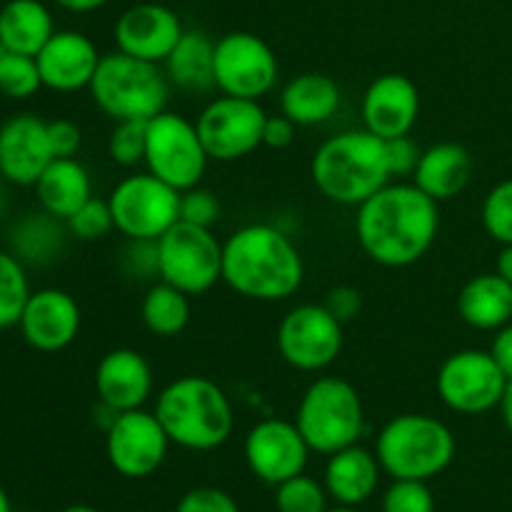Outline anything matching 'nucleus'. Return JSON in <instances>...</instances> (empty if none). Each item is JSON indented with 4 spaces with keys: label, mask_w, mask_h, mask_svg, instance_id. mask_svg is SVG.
<instances>
[{
    "label": "nucleus",
    "mask_w": 512,
    "mask_h": 512,
    "mask_svg": "<svg viewBox=\"0 0 512 512\" xmlns=\"http://www.w3.org/2000/svg\"><path fill=\"white\" fill-rule=\"evenodd\" d=\"M508 378L490 350L465 348L448 355L435 375V390L445 408L460 415H483L500 408Z\"/></svg>",
    "instance_id": "obj_12"
},
{
    "label": "nucleus",
    "mask_w": 512,
    "mask_h": 512,
    "mask_svg": "<svg viewBox=\"0 0 512 512\" xmlns=\"http://www.w3.org/2000/svg\"><path fill=\"white\" fill-rule=\"evenodd\" d=\"M43 88L33 55H20L0 45V93L13 100L33 98Z\"/></svg>",
    "instance_id": "obj_33"
},
{
    "label": "nucleus",
    "mask_w": 512,
    "mask_h": 512,
    "mask_svg": "<svg viewBox=\"0 0 512 512\" xmlns=\"http://www.w3.org/2000/svg\"><path fill=\"white\" fill-rule=\"evenodd\" d=\"M470 178H473V158L468 150L458 143H438L423 150L410 180L435 203H445L463 193Z\"/></svg>",
    "instance_id": "obj_24"
},
{
    "label": "nucleus",
    "mask_w": 512,
    "mask_h": 512,
    "mask_svg": "<svg viewBox=\"0 0 512 512\" xmlns=\"http://www.w3.org/2000/svg\"><path fill=\"white\" fill-rule=\"evenodd\" d=\"M360 115H363V128L378 135V138L390 140L400 138V135H410L420 115L418 85L408 75H378L365 88Z\"/></svg>",
    "instance_id": "obj_20"
},
{
    "label": "nucleus",
    "mask_w": 512,
    "mask_h": 512,
    "mask_svg": "<svg viewBox=\"0 0 512 512\" xmlns=\"http://www.w3.org/2000/svg\"><path fill=\"white\" fill-rule=\"evenodd\" d=\"M170 438L158 415L148 410H125L113 415L105 428V455L110 468L128 480L150 478L163 468Z\"/></svg>",
    "instance_id": "obj_15"
},
{
    "label": "nucleus",
    "mask_w": 512,
    "mask_h": 512,
    "mask_svg": "<svg viewBox=\"0 0 512 512\" xmlns=\"http://www.w3.org/2000/svg\"><path fill=\"white\" fill-rule=\"evenodd\" d=\"M328 498L325 485L305 473L275 485V510L278 512H325Z\"/></svg>",
    "instance_id": "obj_34"
},
{
    "label": "nucleus",
    "mask_w": 512,
    "mask_h": 512,
    "mask_svg": "<svg viewBox=\"0 0 512 512\" xmlns=\"http://www.w3.org/2000/svg\"><path fill=\"white\" fill-rule=\"evenodd\" d=\"M293 423L313 453L333 455L363 438V400L348 380L338 375H320L300 395Z\"/></svg>",
    "instance_id": "obj_7"
},
{
    "label": "nucleus",
    "mask_w": 512,
    "mask_h": 512,
    "mask_svg": "<svg viewBox=\"0 0 512 512\" xmlns=\"http://www.w3.org/2000/svg\"><path fill=\"white\" fill-rule=\"evenodd\" d=\"M183 33L185 28L173 8L145 0V3L130 5L118 15L113 40L115 50L120 53L163 65Z\"/></svg>",
    "instance_id": "obj_17"
},
{
    "label": "nucleus",
    "mask_w": 512,
    "mask_h": 512,
    "mask_svg": "<svg viewBox=\"0 0 512 512\" xmlns=\"http://www.w3.org/2000/svg\"><path fill=\"white\" fill-rule=\"evenodd\" d=\"M208 153L198 128L185 115L163 110L145 123V170L178 193L195 188L208 170Z\"/></svg>",
    "instance_id": "obj_8"
},
{
    "label": "nucleus",
    "mask_w": 512,
    "mask_h": 512,
    "mask_svg": "<svg viewBox=\"0 0 512 512\" xmlns=\"http://www.w3.org/2000/svg\"><path fill=\"white\" fill-rule=\"evenodd\" d=\"M155 415L170 443L193 453L223 448L235 428L230 398L205 375H183L165 385L155 400Z\"/></svg>",
    "instance_id": "obj_3"
},
{
    "label": "nucleus",
    "mask_w": 512,
    "mask_h": 512,
    "mask_svg": "<svg viewBox=\"0 0 512 512\" xmlns=\"http://www.w3.org/2000/svg\"><path fill=\"white\" fill-rule=\"evenodd\" d=\"M95 393L110 413L138 410L153 393V368L148 358L133 348H115L95 365Z\"/></svg>",
    "instance_id": "obj_22"
},
{
    "label": "nucleus",
    "mask_w": 512,
    "mask_h": 512,
    "mask_svg": "<svg viewBox=\"0 0 512 512\" xmlns=\"http://www.w3.org/2000/svg\"><path fill=\"white\" fill-rule=\"evenodd\" d=\"M140 320L155 338H175L190 323V295L165 280L153 283L140 303Z\"/></svg>",
    "instance_id": "obj_31"
},
{
    "label": "nucleus",
    "mask_w": 512,
    "mask_h": 512,
    "mask_svg": "<svg viewBox=\"0 0 512 512\" xmlns=\"http://www.w3.org/2000/svg\"><path fill=\"white\" fill-rule=\"evenodd\" d=\"M180 220L200 228H213L220 220V200L215 198L213 190L195 188L180 193Z\"/></svg>",
    "instance_id": "obj_39"
},
{
    "label": "nucleus",
    "mask_w": 512,
    "mask_h": 512,
    "mask_svg": "<svg viewBox=\"0 0 512 512\" xmlns=\"http://www.w3.org/2000/svg\"><path fill=\"white\" fill-rule=\"evenodd\" d=\"M48 140L55 158H75L80 145H83V133L73 120L55 118L48 120Z\"/></svg>",
    "instance_id": "obj_43"
},
{
    "label": "nucleus",
    "mask_w": 512,
    "mask_h": 512,
    "mask_svg": "<svg viewBox=\"0 0 512 512\" xmlns=\"http://www.w3.org/2000/svg\"><path fill=\"white\" fill-rule=\"evenodd\" d=\"M125 273L140 280L160 278L158 265V240H128L123 255Z\"/></svg>",
    "instance_id": "obj_41"
},
{
    "label": "nucleus",
    "mask_w": 512,
    "mask_h": 512,
    "mask_svg": "<svg viewBox=\"0 0 512 512\" xmlns=\"http://www.w3.org/2000/svg\"><path fill=\"white\" fill-rule=\"evenodd\" d=\"M160 280L185 295H205L223 280V243L213 228L178 220L158 238Z\"/></svg>",
    "instance_id": "obj_9"
},
{
    "label": "nucleus",
    "mask_w": 512,
    "mask_h": 512,
    "mask_svg": "<svg viewBox=\"0 0 512 512\" xmlns=\"http://www.w3.org/2000/svg\"><path fill=\"white\" fill-rule=\"evenodd\" d=\"M490 355H493L495 363L500 365L505 378L512 380V323L503 325L500 330H495L493 345H490Z\"/></svg>",
    "instance_id": "obj_46"
},
{
    "label": "nucleus",
    "mask_w": 512,
    "mask_h": 512,
    "mask_svg": "<svg viewBox=\"0 0 512 512\" xmlns=\"http://www.w3.org/2000/svg\"><path fill=\"white\" fill-rule=\"evenodd\" d=\"M268 113L260 100L218 95L200 110L195 128L210 160L235 163L263 145V125Z\"/></svg>",
    "instance_id": "obj_13"
},
{
    "label": "nucleus",
    "mask_w": 512,
    "mask_h": 512,
    "mask_svg": "<svg viewBox=\"0 0 512 512\" xmlns=\"http://www.w3.org/2000/svg\"><path fill=\"white\" fill-rule=\"evenodd\" d=\"M213 58L215 40L203 30H185L178 45L165 58L163 70L170 85L185 90V93H205L215 88L213 80Z\"/></svg>",
    "instance_id": "obj_28"
},
{
    "label": "nucleus",
    "mask_w": 512,
    "mask_h": 512,
    "mask_svg": "<svg viewBox=\"0 0 512 512\" xmlns=\"http://www.w3.org/2000/svg\"><path fill=\"white\" fill-rule=\"evenodd\" d=\"M280 65L273 48L248 30H233L215 40L213 80L220 95L263 100L278 85Z\"/></svg>",
    "instance_id": "obj_11"
},
{
    "label": "nucleus",
    "mask_w": 512,
    "mask_h": 512,
    "mask_svg": "<svg viewBox=\"0 0 512 512\" xmlns=\"http://www.w3.org/2000/svg\"><path fill=\"white\" fill-rule=\"evenodd\" d=\"M438 205L413 180H390L373 198L358 205L355 235L360 248L383 268H408L418 263L438 238Z\"/></svg>",
    "instance_id": "obj_1"
},
{
    "label": "nucleus",
    "mask_w": 512,
    "mask_h": 512,
    "mask_svg": "<svg viewBox=\"0 0 512 512\" xmlns=\"http://www.w3.org/2000/svg\"><path fill=\"white\" fill-rule=\"evenodd\" d=\"M385 153H388V168L390 175L398 180L413 178L415 168L420 163L423 148L415 143L413 135H400V138L385 140Z\"/></svg>",
    "instance_id": "obj_42"
},
{
    "label": "nucleus",
    "mask_w": 512,
    "mask_h": 512,
    "mask_svg": "<svg viewBox=\"0 0 512 512\" xmlns=\"http://www.w3.org/2000/svg\"><path fill=\"white\" fill-rule=\"evenodd\" d=\"M495 273L500 278H505L512 285V243L510 245H500L498 260H495Z\"/></svg>",
    "instance_id": "obj_48"
},
{
    "label": "nucleus",
    "mask_w": 512,
    "mask_h": 512,
    "mask_svg": "<svg viewBox=\"0 0 512 512\" xmlns=\"http://www.w3.org/2000/svg\"><path fill=\"white\" fill-rule=\"evenodd\" d=\"M380 473L383 468L378 463V455L355 443L328 455L323 485L338 505L358 508L375 495L380 485Z\"/></svg>",
    "instance_id": "obj_23"
},
{
    "label": "nucleus",
    "mask_w": 512,
    "mask_h": 512,
    "mask_svg": "<svg viewBox=\"0 0 512 512\" xmlns=\"http://www.w3.org/2000/svg\"><path fill=\"white\" fill-rule=\"evenodd\" d=\"M115 230L128 240H158L180 220V193L153 173H133L108 195Z\"/></svg>",
    "instance_id": "obj_10"
},
{
    "label": "nucleus",
    "mask_w": 512,
    "mask_h": 512,
    "mask_svg": "<svg viewBox=\"0 0 512 512\" xmlns=\"http://www.w3.org/2000/svg\"><path fill=\"white\" fill-rule=\"evenodd\" d=\"M65 220L55 215L40 213L28 215L20 220L10 235V253L28 265H48L60 255L65 245Z\"/></svg>",
    "instance_id": "obj_30"
},
{
    "label": "nucleus",
    "mask_w": 512,
    "mask_h": 512,
    "mask_svg": "<svg viewBox=\"0 0 512 512\" xmlns=\"http://www.w3.org/2000/svg\"><path fill=\"white\" fill-rule=\"evenodd\" d=\"M305 280V263L290 235L270 223H250L223 243V283L258 303L293 298Z\"/></svg>",
    "instance_id": "obj_2"
},
{
    "label": "nucleus",
    "mask_w": 512,
    "mask_h": 512,
    "mask_svg": "<svg viewBox=\"0 0 512 512\" xmlns=\"http://www.w3.org/2000/svg\"><path fill=\"white\" fill-rule=\"evenodd\" d=\"M175 512H240L233 495L220 488L200 485V488L188 490L175 505Z\"/></svg>",
    "instance_id": "obj_40"
},
{
    "label": "nucleus",
    "mask_w": 512,
    "mask_h": 512,
    "mask_svg": "<svg viewBox=\"0 0 512 512\" xmlns=\"http://www.w3.org/2000/svg\"><path fill=\"white\" fill-rule=\"evenodd\" d=\"M310 445L293 420L265 418L248 430L243 443L245 465L265 485H280L288 478L305 473Z\"/></svg>",
    "instance_id": "obj_16"
},
{
    "label": "nucleus",
    "mask_w": 512,
    "mask_h": 512,
    "mask_svg": "<svg viewBox=\"0 0 512 512\" xmlns=\"http://www.w3.org/2000/svg\"><path fill=\"white\" fill-rule=\"evenodd\" d=\"M500 415H503L505 428H508L512 435V380H508V388H505L503 400H500Z\"/></svg>",
    "instance_id": "obj_49"
},
{
    "label": "nucleus",
    "mask_w": 512,
    "mask_h": 512,
    "mask_svg": "<svg viewBox=\"0 0 512 512\" xmlns=\"http://www.w3.org/2000/svg\"><path fill=\"white\" fill-rule=\"evenodd\" d=\"M3 205H5V193L3 188H0V213H3Z\"/></svg>",
    "instance_id": "obj_53"
},
{
    "label": "nucleus",
    "mask_w": 512,
    "mask_h": 512,
    "mask_svg": "<svg viewBox=\"0 0 512 512\" xmlns=\"http://www.w3.org/2000/svg\"><path fill=\"white\" fill-rule=\"evenodd\" d=\"M323 305L345 325L360 315V310H363V295L353 285H338V288L328 290V298H325Z\"/></svg>",
    "instance_id": "obj_44"
},
{
    "label": "nucleus",
    "mask_w": 512,
    "mask_h": 512,
    "mask_svg": "<svg viewBox=\"0 0 512 512\" xmlns=\"http://www.w3.org/2000/svg\"><path fill=\"white\" fill-rule=\"evenodd\" d=\"M343 103L340 85L325 73H300L280 90V113L298 128H313L333 118Z\"/></svg>",
    "instance_id": "obj_25"
},
{
    "label": "nucleus",
    "mask_w": 512,
    "mask_h": 512,
    "mask_svg": "<svg viewBox=\"0 0 512 512\" xmlns=\"http://www.w3.org/2000/svg\"><path fill=\"white\" fill-rule=\"evenodd\" d=\"M48 120L33 113H18L0 125V178L13 185L38 183L53 160Z\"/></svg>",
    "instance_id": "obj_19"
},
{
    "label": "nucleus",
    "mask_w": 512,
    "mask_h": 512,
    "mask_svg": "<svg viewBox=\"0 0 512 512\" xmlns=\"http://www.w3.org/2000/svg\"><path fill=\"white\" fill-rule=\"evenodd\" d=\"M98 45L80 30H55L35 55L43 88L55 93L88 90L100 63Z\"/></svg>",
    "instance_id": "obj_21"
},
{
    "label": "nucleus",
    "mask_w": 512,
    "mask_h": 512,
    "mask_svg": "<svg viewBox=\"0 0 512 512\" xmlns=\"http://www.w3.org/2000/svg\"><path fill=\"white\" fill-rule=\"evenodd\" d=\"M53 33V15L43 0H8L0 8V45L13 53L35 58Z\"/></svg>",
    "instance_id": "obj_29"
},
{
    "label": "nucleus",
    "mask_w": 512,
    "mask_h": 512,
    "mask_svg": "<svg viewBox=\"0 0 512 512\" xmlns=\"http://www.w3.org/2000/svg\"><path fill=\"white\" fill-rule=\"evenodd\" d=\"M108 155L120 168H135L145 160V123L143 120H120L110 130Z\"/></svg>",
    "instance_id": "obj_37"
},
{
    "label": "nucleus",
    "mask_w": 512,
    "mask_h": 512,
    "mask_svg": "<svg viewBox=\"0 0 512 512\" xmlns=\"http://www.w3.org/2000/svg\"><path fill=\"white\" fill-rule=\"evenodd\" d=\"M275 340L290 368L323 373L340 358L343 323L323 303H303L283 315Z\"/></svg>",
    "instance_id": "obj_14"
},
{
    "label": "nucleus",
    "mask_w": 512,
    "mask_h": 512,
    "mask_svg": "<svg viewBox=\"0 0 512 512\" xmlns=\"http://www.w3.org/2000/svg\"><path fill=\"white\" fill-rule=\"evenodd\" d=\"M455 435L428 413H403L380 428L375 455L393 480H433L455 460Z\"/></svg>",
    "instance_id": "obj_5"
},
{
    "label": "nucleus",
    "mask_w": 512,
    "mask_h": 512,
    "mask_svg": "<svg viewBox=\"0 0 512 512\" xmlns=\"http://www.w3.org/2000/svg\"><path fill=\"white\" fill-rule=\"evenodd\" d=\"M80 323H83V315L73 295L60 288H43L30 293L18 328L33 350L60 353L75 343Z\"/></svg>",
    "instance_id": "obj_18"
},
{
    "label": "nucleus",
    "mask_w": 512,
    "mask_h": 512,
    "mask_svg": "<svg viewBox=\"0 0 512 512\" xmlns=\"http://www.w3.org/2000/svg\"><path fill=\"white\" fill-rule=\"evenodd\" d=\"M310 178L330 203L358 208L393 180L385 140L365 128L333 135L315 150Z\"/></svg>",
    "instance_id": "obj_4"
},
{
    "label": "nucleus",
    "mask_w": 512,
    "mask_h": 512,
    "mask_svg": "<svg viewBox=\"0 0 512 512\" xmlns=\"http://www.w3.org/2000/svg\"><path fill=\"white\" fill-rule=\"evenodd\" d=\"M325 512H360L358 508H348V505H338V508H328Z\"/></svg>",
    "instance_id": "obj_52"
},
{
    "label": "nucleus",
    "mask_w": 512,
    "mask_h": 512,
    "mask_svg": "<svg viewBox=\"0 0 512 512\" xmlns=\"http://www.w3.org/2000/svg\"><path fill=\"white\" fill-rule=\"evenodd\" d=\"M65 228L73 238L85 240V243H93V240L105 238L110 230H115L113 223V213H110L108 200L100 198H90L65 220Z\"/></svg>",
    "instance_id": "obj_36"
},
{
    "label": "nucleus",
    "mask_w": 512,
    "mask_h": 512,
    "mask_svg": "<svg viewBox=\"0 0 512 512\" xmlns=\"http://www.w3.org/2000/svg\"><path fill=\"white\" fill-rule=\"evenodd\" d=\"M88 93L100 113L115 123L120 120L148 123L150 118L168 110L170 80L160 65L113 50L100 55Z\"/></svg>",
    "instance_id": "obj_6"
},
{
    "label": "nucleus",
    "mask_w": 512,
    "mask_h": 512,
    "mask_svg": "<svg viewBox=\"0 0 512 512\" xmlns=\"http://www.w3.org/2000/svg\"><path fill=\"white\" fill-rule=\"evenodd\" d=\"M480 220L483 228L495 243L510 245L512 243V178L493 185L488 190L480 208Z\"/></svg>",
    "instance_id": "obj_35"
},
{
    "label": "nucleus",
    "mask_w": 512,
    "mask_h": 512,
    "mask_svg": "<svg viewBox=\"0 0 512 512\" xmlns=\"http://www.w3.org/2000/svg\"><path fill=\"white\" fill-rule=\"evenodd\" d=\"M295 128H298V125H295L288 115H268L263 125V145L273 150L288 148L295 140Z\"/></svg>",
    "instance_id": "obj_45"
},
{
    "label": "nucleus",
    "mask_w": 512,
    "mask_h": 512,
    "mask_svg": "<svg viewBox=\"0 0 512 512\" xmlns=\"http://www.w3.org/2000/svg\"><path fill=\"white\" fill-rule=\"evenodd\" d=\"M60 512H98V510L90 508V505H68V508Z\"/></svg>",
    "instance_id": "obj_51"
},
{
    "label": "nucleus",
    "mask_w": 512,
    "mask_h": 512,
    "mask_svg": "<svg viewBox=\"0 0 512 512\" xmlns=\"http://www.w3.org/2000/svg\"><path fill=\"white\" fill-rule=\"evenodd\" d=\"M383 512H435L433 490L425 480H393L383 495Z\"/></svg>",
    "instance_id": "obj_38"
},
{
    "label": "nucleus",
    "mask_w": 512,
    "mask_h": 512,
    "mask_svg": "<svg viewBox=\"0 0 512 512\" xmlns=\"http://www.w3.org/2000/svg\"><path fill=\"white\" fill-rule=\"evenodd\" d=\"M40 210L68 220L85 200L93 198V180L78 158H53L33 185Z\"/></svg>",
    "instance_id": "obj_26"
},
{
    "label": "nucleus",
    "mask_w": 512,
    "mask_h": 512,
    "mask_svg": "<svg viewBox=\"0 0 512 512\" xmlns=\"http://www.w3.org/2000/svg\"><path fill=\"white\" fill-rule=\"evenodd\" d=\"M53 3L58 5V8L68 10V13L85 15V13H95V10L105 8L110 0H53Z\"/></svg>",
    "instance_id": "obj_47"
},
{
    "label": "nucleus",
    "mask_w": 512,
    "mask_h": 512,
    "mask_svg": "<svg viewBox=\"0 0 512 512\" xmlns=\"http://www.w3.org/2000/svg\"><path fill=\"white\" fill-rule=\"evenodd\" d=\"M30 293L33 290L25 263H20L10 250H0V330L15 328L20 323Z\"/></svg>",
    "instance_id": "obj_32"
},
{
    "label": "nucleus",
    "mask_w": 512,
    "mask_h": 512,
    "mask_svg": "<svg viewBox=\"0 0 512 512\" xmlns=\"http://www.w3.org/2000/svg\"><path fill=\"white\" fill-rule=\"evenodd\" d=\"M458 315L475 330H500L512 323V285L498 273L475 275L460 288Z\"/></svg>",
    "instance_id": "obj_27"
},
{
    "label": "nucleus",
    "mask_w": 512,
    "mask_h": 512,
    "mask_svg": "<svg viewBox=\"0 0 512 512\" xmlns=\"http://www.w3.org/2000/svg\"><path fill=\"white\" fill-rule=\"evenodd\" d=\"M0 512H10V498L3 490V485H0Z\"/></svg>",
    "instance_id": "obj_50"
}]
</instances>
